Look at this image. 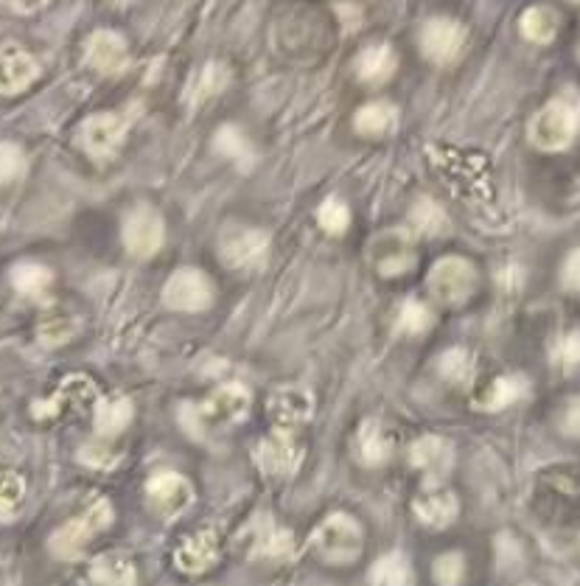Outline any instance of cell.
Instances as JSON below:
<instances>
[{"mask_svg":"<svg viewBox=\"0 0 580 586\" xmlns=\"http://www.w3.org/2000/svg\"><path fill=\"white\" fill-rule=\"evenodd\" d=\"M522 34L536 45H547L555 40L558 34V15L552 12L550 6H530L522 15Z\"/></svg>","mask_w":580,"mask_h":586,"instance_id":"cell-28","label":"cell"},{"mask_svg":"<svg viewBox=\"0 0 580 586\" xmlns=\"http://www.w3.org/2000/svg\"><path fill=\"white\" fill-rule=\"evenodd\" d=\"M146 502L160 519H177L194 502V488L183 474L163 472L146 483Z\"/></svg>","mask_w":580,"mask_h":586,"instance_id":"cell-11","label":"cell"},{"mask_svg":"<svg viewBox=\"0 0 580 586\" xmlns=\"http://www.w3.org/2000/svg\"><path fill=\"white\" fill-rule=\"evenodd\" d=\"M468 34L452 17H432L421 29V51L435 65H452L463 54Z\"/></svg>","mask_w":580,"mask_h":586,"instance_id":"cell-10","label":"cell"},{"mask_svg":"<svg viewBox=\"0 0 580 586\" xmlns=\"http://www.w3.org/2000/svg\"><path fill=\"white\" fill-rule=\"evenodd\" d=\"M20 9H37V6H43L45 0H15Z\"/></svg>","mask_w":580,"mask_h":586,"instance_id":"cell-44","label":"cell"},{"mask_svg":"<svg viewBox=\"0 0 580 586\" xmlns=\"http://www.w3.org/2000/svg\"><path fill=\"white\" fill-rule=\"evenodd\" d=\"M85 59L87 65L96 68L99 73H110V76L121 73L129 62L127 43H124L121 34H115L110 29L93 31L85 45Z\"/></svg>","mask_w":580,"mask_h":586,"instance_id":"cell-14","label":"cell"},{"mask_svg":"<svg viewBox=\"0 0 580 586\" xmlns=\"http://www.w3.org/2000/svg\"><path fill=\"white\" fill-rule=\"evenodd\" d=\"M216 558H219V539H216V533H211V530H202L194 539L180 544L174 561L188 575H199V572L211 570L213 564H216Z\"/></svg>","mask_w":580,"mask_h":586,"instance_id":"cell-20","label":"cell"},{"mask_svg":"<svg viewBox=\"0 0 580 586\" xmlns=\"http://www.w3.org/2000/svg\"><path fill=\"white\" fill-rule=\"evenodd\" d=\"M561 281H564L566 289L580 292V247L566 256L564 267H561Z\"/></svg>","mask_w":580,"mask_h":586,"instance_id":"cell-41","label":"cell"},{"mask_svg":"<svg viewBox=\"0 0 580 586\" xmlns=\"http://www.w3.org/2000/svg\"><path fill=\"white\" fill-rule=\"evenodd\" d=\"M90 578L96 586H135L138 584V572L132 558L124 553H104L93 561Z\"/></svg>","mask_w":580,"mask_h":586,"instance_id":"cell-24","label":"cell"},{"mask_svg":"<svg viewBox=\"0 0 580 586\" xmlns=\"http://www.w3.org/2000/svg\"><path fill=\"white\" fill-rule=\"evenodd\" d=\"M113 3H129V0H113Z\"/></svg>","mask_w":580,"mask_h":586,"instance_id":"cell-45","label":"cell"},{"mask_svg":"<svg viewBox=\"0 0 580 586\" xmlns=\"http://www.w3.org/2000/svg\"><path fill=\"white\" fill-rule=\"evenodd\" d=\"M561 427H564L566 435H572V438H580V401H572V404L566 407Z\"/></svg>","mask_w":580,"mask_h":586,"instance_id":"cell-43","label":"cell"},{"mask_svg":"<svg viewBox=\"0 0 580 586\" xmlns=\"http://www.w3.org/2000/svg\"><path fill=\"white\" fill-rule=\"evenodd\" d=\"M314 410V399L303 387H283L269 401V415L278 424V429H292L309 421Z\"/></svg>","mask_w":580,"mask_h":586,"instance_id":"cell-17","label":"cell"},{"mask_svg":"<svg viewBox=\"0 0 580 586\" xmlns=\"http://www.w3.org/2000/svg\"><path fill=\"white\" fill-rule=\"evenodd\" d=\"M410 463L424 472L429 480H440L446 477L449 469L454 466V449L446 438H438V435H424L418 438L410 449Z\"/></svg>","mask_w":580,"mask_h":586,"instance_id":"cell-16","label":"cell"},{"mask_svg":"<svg viewBox=\"0 0 580 586\" xmlns=\"http://www.w3.org/2000/svg\"><path fill=\"white\" fill-rule=\"evenodd\" d=\"M354 127L365 138H384L398 127V110L390 101H368L354 115Z\"/></svg>","mask_w":580,"mask_h":586,"instance_id":"cell-22","label":"cell"},{"mask_svg":"<svg viewBox=\"0 0 580 586\" xmlns=\"http://www.w3.org/2000/svg\"><path fill=\"white\" fill-rule=\"evenodd\" d=\"M438 371L440 376H443L446 382H452V385H468V382L474 379L477 365H474L471 351H466V348H449V351L438 359Z\"/></svg>","mask_w":580,"mask_h":586,"instance_id":"cell-31","label":"cell"},{"mask_svg":"<svg viewBox=\"0 0 580 586\" xmlns=\"http://www.w3.org/2000/svg\"><path fill=\"white\" fill-rule=\"evenodd\" d=\"M412 508H415V516L429 528H449L460 514V502L454 497V491L446 486H426L415 497Z\"/></svg>","mask_w":580,"mask_h":586,"instance_id":"cell-15","label":"cell"},{"mask_svg":"<svg viewBox=\"0 0 580 586\" xmlns=\"http://www.w3.org/2000/svg\"><path fill=\"white\" fill-rule=\"evenodd\" d=\"M132 401L127 396H107V399H101L96 404V418H93V424H96V432H99L101 438H115V435H121L124 429L129 427V421H132Z\"/></svg>","mask_w":580,"mask_h":586,"instance_id":"cell-25","label":"cell"},{"mask_svg":"<svg viewBox=\"0 0 580 586\" xmlns=\"http://www.w3.org/2000/svg\"><path fill=\"white\" fill-rule=\"evenodd\" d=\"M110 522H113V508H110V502H93V505L87 508L85 516L65 522V525L51 536V553L57 558L82 556L85 547L90 544V539H93L96 533H101V530L110 528Z\"/></svg>","mask_w":580,"mask_h":586,"instance_id":"cell-4","label":"cell"},{"mask_svg":"<svg viewBox=\"0 0 580 586\" xmlns=\"http://www.w3.org/2000/svg\"><path fill=\"white\" fill-rule=\"evenodd\" d=\"M37 62L34 57H29L26 51L20 48H6L0 54V93L3 96H12V93H20L37 79Z\"/></svg>","mask_w":580,"mask_h":586,"instance_id":"cell-18","label":"cell"},{"mask_svg":"<svg viewBox=\"0 0 580 586\" xmlns=\"http://www.w3.org/2000/svg\"><path fill=\"white\" fill-rule=\"evenodd\" d=\"M230 85V68L225 62H205L191 79H188V87H185V101L191 107H199L205 104L213 96H219L225 87Z\"/></svg>","mask_w":580,"mask_h":586,"instance_id":"cell-21","label":"cell"},{"mask_svg":"<svg viewBox=\"0 0 580 586\" xmlns=\"http://www.w3.org/2000/svg\"><path fill=\"white\" fill-rule=\"evenodd\" d=\"M435 581L438 586H460L463 584V575H466V561L460 553H446L435 561Z\"/></svg>","mask_w":580,"mask_h":586,"instance_id":"cell-37","label":"cell"},{"mask_svg":"<svg viewBox=\"0 0 580 586\" xmlns=\"http://www.w3.org/2000/svg\"><path fill=\"white\" fill-rule=\"evenodd\" d=\"M524 393H527V379L524 376H499L491 382V387L485 390V396L477 404L485 410H505V407L522 399Z\"/></svg>","mask_w":580,"mask_h":586,"instance_id":"cell-29","label":"cell"},{"mask_svg":"<svg viewBox=\"0 0 580 586\" xmlns=\"http://www.w3.org/2000/svg\"><path fill=\"white\" fill-rule=\"evenodd\" d=\"M255 556L261 558H289L295 553V539L292 533L283 528H275L272 522H264L255 528Z\"/></svg>","mask_w":580,"mask_h":586,"instance_id":"cell-27","label":"cell"},{"mask_svg":"<svg viewBox=\"0 0 580 586\" xmlns=\"http://www.w3.org/2000/svg\"><path fill=\"white\" fill-rule=\"evenodd\" d=\"M412 228L421 230L426 236H435V233H443V230L449 228V219H446L438 202L421 197L412 205Z\"/></svg>","mask_w":580,"mask_h":586,"instance_id":"cell-32","label":"cell"},{"mask_svg":"<svg viewBox=\"0 0 580 586\" xmlns=\"http://www.w3.org/2000/svg\"><path fill=\"white\" fill-rule=\"evenodd\" d=\"M213 301V286L208 275L194 267H183L163 286V303L174 312H202Z\"/></svg>","mask_w":580,"mask_h":586,"instance_id":"cell-8","label":"cell"},{"mask_svg":"<svg viewBox=\"0 0 580 586\" xmlns=\"http://www.w3.org/2000/svg\"><path fill=\"white\" fill-rule=\"evenodd\" d=\"M121 236H124V247L129 250V256L152 258L163 247V239H166L163 216L157 214L152 205H135L124 216Z\"/></svg>","mask_w":580,"mask_h":586,"instance_id":"cell-6","label":"cell"},{"mask_svg":"<svg viewBox=\"0 0 580 586\" xmlns=\"http://www.w3.org/2000/svg\"><path fill=\"white\" fill-rule=\"evenodd\" d=\"M26 494L23 477L15 472H0V516L12 514Z\"/></svg>","mask_w":580,"mask_h":586,"instance_id":"cell-36","label":"cell"},{"mask_svg":"<svg viewBox=\"0 0 580 586\" xmlns=\"http://www.w3.org/2000/svg\"><path fill=\"white\" fill-rule=\"evenodd\" d=\"M393 449H396L393 435H390L379 421H365V424L359 427V435H356V452H359L362 463H368V466H382V463L390 460Z\"/></svg>","mask_w":580,"mask_h":586,"instance_id":"cell-23","label":"cell"},{"mask_svg":"<svg viewBox=\"0 0 580 586\" xmlns=\"http://www.w3.org/2000/svg\"><path fill=\"white\" fill-rule=\"evenodd\" d=\"M76 334V323L73 320H45L40 326V340L48 345H62Z\"/></svg>","mask_w":580,"mask_h":586,"instance_id":"cell-40","label":"cell"},{"mask_svg":"<svg viewBox=\"0 0 580 586\" xmlns=\"http://www.w3.org/2000/svg\"><path fill=\"white\" fill-rule=\"evenodd\" d=\"M370 261L373 267L393 278V275H404L407 270H412L415 264V247H412V239L404 233V230H387L382 236H376L373 244H370Z\"/></svg>","mask_w":580,"mask_h":586,"instance_id":"cell-12","label":"cell"},{"mask_svg":"<svg viewBox=\"0 0 580 586\" xmlns=\"http://www.w3.org/2000/svg\"><path fill=\"white\" fill-rule=\"evenodd\" d=\"M213 149L230 160L250 158V143H247V138L241 135V129L233 127V124H227V127H222L219 132H216V138H213Z\"/></svg>","mask_w":580,"mask_h":586,"instance_id":"cell-35","label":"cell"},{"mask_svg":"<svg viewBox=\"0 0 580 586\" xmlns=\"http://www.w3.org/2000/svg\"><path fill=\"white\" fill-rule=\"evenodd\" d=\"M26 172V155L17 143H0V183H12Z\"/></svg>","mask_w":580,"mask_h":586,"instance_id":"cell-38","label":"cell"},{"mask_svg":"<svg viewBox=\"0 0 580 586\" xmlns=\"http://www.w3.org/2000/svg\"><path fill=\"white\" fill-rule=\"evenodd\" d=\"M552 362L561 365V368H575L580 365V329L564 334L555 348H552Z\"/></svg>","mask_w":580,"mask_h":586,"instance_id":"cell-39","label":"cell"},{"mask_svg":"<svg viewBox=\"0 0 580 586\" xmlns=\"http://www.w3.org/2000/svg\"><path fill=\"white\" fill-rule=\"evenodd\" d=\"M370 586H412V567L401 553L382 556L370 570Z\"/></svg>","mask_w":580,"mask_h":586,"instance_id":"cell-30","label":"cell"},{"mask_svg":"<svg viewBox=\"0 0 580 586\" xmlns=\"http://www.w3.org/2000/svg\"><path fill=\"white\" fill-rule=\"evenodd\" d=\"M79 458L85 460L87 466H113L110 460H115V455H113V452H107V449H99V446L93 444V446H85Z\"/></svg>","mask_w":580,"mask_h":586,"instance_id":"cell-42","label":"cell"},{"mask_svg":"<svg viewBox=\"0 0 580 586\" xmlns=\"http://www.w3.org/2000/svg\"><path fill=\"white\" fill-rule=\"evenodd\" d=\"M317 222L320 228L331 233V236H342L348 225H351V208L340 200V197H328L320 208H317Z\"/></svg>","mask_w":580,"mask_h":586,"instance_id":"cell-34","label":"cell"},{"mask_svg":"<svg viewBox=\"0 0 580 586\" xmlns=\"http://www.w3.org/2000/svg\"><path fill=\"white\" fill-rule=\"evenodd\" d=\"M362 544V528L348 514H331L317 525L312 536V550L326 564H351L362 556Z\"/></svg>","mask_w":580,"mask_h":586,"instance_id":"cell-3","label":"cell"},{"mask_svg":"<svg viewBox=\"0 0 580 586\" xmlns=\"http://www.w3.org/2000/svg\"><path fill=\"white\" fill-rule=\"evenodd\" d=\"M429 326H432V312H429L426 303L415 301V298L401 303V309H398L396 317L398 334H424Z\"/></svg>","mask_w":580,"mask_h":586,"instance_id":"cell-33","label":"cell"},{"mask_svg":"<svg viewBox=\"0 0 580 586\" xmlns=\"http://www.w3.org/2000/svg\"><path fill=\"white\" fill-rule=\"evenodd\" d=\"M258 466L267 474H292L303 460V446L298 444V438L289 432V429H275L272 435H267L258 452H255Z\"/></svg>","mask_w":580,"mask_h":586,"instance_id":"cell-13","label":"cell"},{"mask_svg":"<svg viewBox=\"0 0 580 586\" xmlns=\"http://www.w3.org/2000/svg\"><path fill=\"white\" fill-rule=\"evenodd\" d=\"M219 253L222 261L233 270H255L267 261L269 236L258 228H227L219 239Z\"/></svg>","mask_w":580,"mask_h":586,"instance_id":"cell-7","label":"cell"},{"mask_svg":"<svg viewBox=\"0 0 580 586\" xmlns=\"http://www.w3.org/2000/svg\"><path fill=\"white\" fill-rule=\"evenodd\" d=\"M580 129V104L569 96L547 101L530 121V143L544 152H561L575 141Z\"/></svg>","mask_w":580,"mask_h":586,"instance_id":"cell-2","label":"cell"},{"mask_svg":"<svg viewBox=\"0 0 580 586\" xmlns=\"http://www.w3.org/2000/svg\"><path fill=\"white\" fill-rule=\"evenodd\" d=\"M398 68L396 51L387 43H376L362 48V54L356 57L354 71L365 85H384L387 79H393Z\"/></svg>","mask_w":580,"mask_h":586,"instance_id":"cell-19","label":"cell"},{"mask_svg":"<svg viewBox=\"0 0 580 586\" xmlns=\"http://www.w3.org/2000/svg\"><path fill=\"white\" fill-rule=\"evenodd\" d=\"M477 289V270L468 258L446 256L429 270V292L446 306L466 303Z\"/></svg>","mask_w":580,"mask_h":586,"instance_id":"cell-5","label":"cell"},{"mask_svg":"<svg viewBox=\"0 0 580 586\" xmlns=\"http://www.w3.org/2000/svg\"><path fill=\"white\" fill-rule=\"evenodd\" d=\"M247 413H250V390L244 385H225L213 390L202 404H185L183 424L188 432L202 438L239 424Z\"/></svg>","mask_w":580,"mask_h":586,"instance_id":"cell-1","label":"cell"},{"mask_svg":"<svg viewBox=\"0 0 580 586\" xmlns=\"http://www.w3.org/2000/svg\"><path fill=\"white\" fill-rule=\"evenodd\" d=\"M51 284H54V272L37 261H23L12 270V286L26 298H43Z\"/></svg>","mask_w":580,"mask_h":586,"instance_id":"cell-26","label":"cell"},{"mask_svg":"<svg viewBox=\"0 0 580 586\" xmlns=\"http://www.w3.org/2000/svg\"><path fill=\"white\" fill-rule=\"evenodd\" d=\"M132 124V113H96L90 115L82 127V143L87 155L96 160L113 158L118 146L124 143Z\"/></svg>","mask_w":580,"mask_h":586,"instance_id":"cell-9","label":"cell"}]
</instances>
